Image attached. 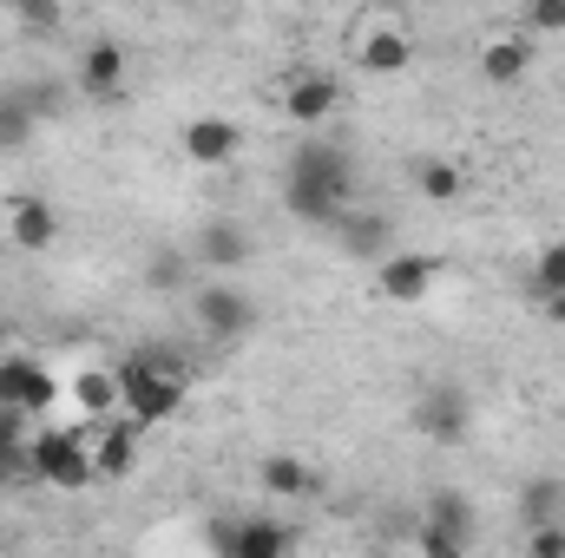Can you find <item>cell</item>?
Instances as JSON below:
<instances>
[{"label": "cell", "mask_w": 565, "mask_h": 558, "mask_svg": "<svg viewBox=\"0 0 565 558\" xmlns=\"http://www.w3.org/2000/svg\"><path fill=\"white\" fill-rule=\"evenodd\" d=\"M60 395H66V388H60L33 355H20V348H13V355H0V401H7V408L46 415V408H60Z\"/></svg>", "instance_id": "obj_10"}, {"label": "cell", "mask_w": 565, "mask_h": 558, "mask_svg": "<svg viewBox=\"0 0 565 558\" xmlns=\"http://www.w3.org/2000/svg\"><path fill=\"white\" fill-rule=\"evenodd\" d=\"M526 33H565V0H526Z\"/></svg>", "instance_id": "obj_28"}, {"label": "cell", "mask_w": 565, "mask_h": 558, "mask_svg": "<svg viewBox=\"0 0 565 558\" xmlns=\"http://www.w3.org/2000/svg\"><path fill=\"white\" fill-rule=\"evenodd\" d=\"M119 375V408L139 420V427H164L184 408V388H191V368L171 355V348H132L126 362H113Z\"/></svg>", "instance_id": "obj_2"}, {"label": "cell", "mask_w": 565, "mask_h": 558, "mask_svg": "<svg viewBox=\"0 0 565 558\" xmlns=\"http://www.w3.org/2000/svg\"><path fill=\"white\" fill-rule=\"evenodd\" d=\"M296 546V533L282 526V519H237L231 533H224V552L231 558H282Z\"/></svg>", "instance_id": "obj_16"}, {"label": "cell", "mask_w": 565, "mask_h": 558, "mask_svg": "<svg viewBox=\"0 0 565 558\" xmlns=\"http://www.w3.org/2000/svg\"><path fill=\"white\" fill-rule=\"evenodd\" d=\"M40 126H46V119L33 112V99H26V86H7V93H0V158H13V151H26Z\"/></svg>", "instance_id": "obj_18"}, {"label": "cell", "mask_w": 565, "mask_h": 558, "mask_svg": "<svg viewBox=\"0 0 565 558\" xmlns=\"http://www.w3.org/2000/svg\"><path fill=\"white\" fill-rule=\"evenodd\" d=\"M427 558H460L467 552V539H454V533H440V526H422V539H415Z\"/></svg>", "instance_id": "obj_29"}, {"label": "cell", "mask_w": 565, "mask_h": 558, "mask_svg": "<svg viewBox=\"0 0 565 558\" xmlns=\"http://www.w3.org/2000/svg\"><path fill=\"white\" fill-rule=\"evenodd\" d=\"M440 257H427V250H388L382 264H375V296L382 302H395V309H415L434 296V282H440Z\"/></svg>", "instance_id": "obj_6"}, {"label": "cell", "mask_w": 565, "mask_h": 558, "mask_svg": "<svg viewBox=\"0 0 565 558\" xmlns=\"http://www.w3.org/2000/svg\"><path fill=\"white\" fill-rule=\"evenodd\" d=\"M7 237H13V250L40 257V250L60 244V211H53L46 197H13V204H7Z\"/></svg>", "instance_id": "obj_14"}, {"label": "cell", "mask_w": 565, "mask_h": 558, "mask_svg": "<svg viewBox=\"0 0 565 558\" xmlns=\"http://www.w3.org/2000/svg\"><path fill=\"white\" fill-rule=\"evenodd\" d=\"M526 558H565V526H559V519L526 526Z\"/></svg>", "instance_id": "obj_27"}, {"label": "cell", "mask_w": 565, "mask_h": 558, "mask_svg": "<svg viewBox=\"0 0 565 558\" xmlns=\"http://www.w3.org/2000/svg\"><path fill=\"white\" fill-rule=\"evenodd\" d=\"M191 264H198V257L171 244V250H158V257L145 264V282H151V289H184V277H191Z\"/></svg>", "instance_id": "obj_25"}, {"label": "cell", "mask_w": 565, "mask_h": 558, "mask_svg": "<svg viewBox=\"0 0 565 558\" xmlns=\"http://www.w3.org/2000/svg\"><path fill=\"white\" fill-rule=\"evenodd\" d=\"M349 204H355V158L335 139H302L282 164V211L296 224L329 230Z\"/></svg>", "instance_id": "obj_1"}, {"label": "cell", "mask_w": 565, "mask_h": 558, "mask_svg": "<svg viewBox=\"0 0 565 558\" xmlns=\"http://www.w3.org/2000/svg\"><path fill=\"white\" fill-rule=\"evenodd\" d=\"M335 106H342L335 73H289V79H282V119H289V126L316 132V126L335 119Z\"/></svg>", "instance_id": "obj_9"}, {"label": "cell", "mask_w": 565, "mask_h": 558, "mask_svg": "<svg viewBox=\"0 0 565 558\" xmlns=\"http://www.w3.org/2000/svg\"><path fill=\"white\" fill-rule=\"evenodd\" d=\"M480 73H487V86H520V79L533 73V40H520V33L487 40V46H480Z\"/></svg>", "instance_id": "obj_17"}, {"label": "cell", "mask_w": 565, "mask_h": 558, "mask_svg": "<svg viewBox=\"0 0 565 558\" xmlns=\"http://www.w3.org/2000/svg\"><path fill=\"white\" fill-rule=\"evenodd\" d=\"M329 237H335V250L349 257V264H382L388 257V244H395V217H382V211H342L335 224H329Z\"/></svg>", "instance_id": "obj_12"}, {"label": "cell", "mask_w": 565, "mask_h": 558, "mask_svg": "<svg viewBox=\"0 0 565 558\" xmlns=\"http://www.w3.org/2000/svg\"><path fill=\"white\" fill-rule=\"evenodd\" d=\"M178 151H184L191 164H204V171H224V164H237L244 132H237V119H224V112H198V119H184Z\"/></svg>", "instance_id": "obj_8"}, {"label": "cell", "mask_w": 565, "mask_h": 558, "mask_svg": "<svg viewBox=\"0 0 565 558\" xmlns=\"http://www.w3.org/2000/svg\"><path fill=\"white\" fill-rule=\"evenodd\" d=\"M139 440H145V427L126 415V408L99 420V433H93V466H99V480H126V473L139 466Z\"/></svg>", "instance_id": "obj_13"}, {"label": "cell", "mask_w": 565, "mask_h": 558, "mask_svg": "<svg viewBox=\"0 0 565 558\" xmlns=\"http://www.w3.org/2000/svg\"><path fill=\"white\" fill-rule=\"evenodd\" d=\"M126 73H132L126 46L119 40H93L79 53V66H73V93L93 99V106H113V99H126Z\"/></svg>", "instance_id": "obj_7"}, {"label": "cell", "mask_w": 565, "mask_h": 558, "mask_svg": "<svg viewBox=\"0 0 565 558\" xmlns=\"http://www.w3.org/2000/svg\"><path fill=\"white\" fill-rule=\"evenodd\" d=\"M66 395H73L79 415H93V420L119 415V375H113V368H79V375L66 382Z\"/></svg>", "instance_id": "obj_20"}, {"label": "cell", "mask_w": 565, "mask_h": 558, "mask_svg": "<svg viewBox=\"0 0 565 558\" xmlns=\"http://www.w3.org/2000/svg\"><path fill=\"white\" fill-rule=\"evenodd\" d=\"M0 546H7V539H0Z\"/></svg>", "instance_id": "obj_32"}, {"label": "cell", "mask_w": 565, "mask_h": 558, "mask_svg": "<svg viewBox=\"0 0 565 558\" xmlns=\"http://www.w3.org/2000/svg\"><path fill=\"white\" fill-rule=\"evenodd\" d=\"M33 480L53 486V493H86L99 480L93 433L86 427H46V433H33Z\"/></svg>", "instance_id": "obj_3"}, {"label": "cell", "mask_w": 565, "mask_h": 558, "mask_svg": "<svg viewBox=\"0 0 565 558\" xmlns=\"http://www.w3.org/2000/svg\"><path fill=\"white\" fill-rule=\"evenodd\" d=\"M257 486H264L270 500H302V493H316V473H309V460H302V453H264Z\"/></svg>", "instance_id": "obj_19"}, {"label": "cell", "mask_w": 565, "mask_h": 558, "mask_svg": "<svg viewBox=\"0 0 565 558\" xmlns=\"http://www.w3.org/2000/svg\"><path fill=\"white\" fill-rule=\"evenodd\" d=\"M520 513H526V526L559 519V513H565V480H559V473H533V480L520 486Z\"/></svg>", "instance_id": "obj_22"}, {"label": "cell", "mask_w": 565, "mask_h": 558, "mask_svg": "<svg viewBox=\"0 0 565 558\" xmlns=\"http://www.w3.org/2000/svg\"><path fill=\"white\" fill-rule=\"evenodd\" d=\"M250 250H257V244H250V230H244V224H231V217H211V224L191 237V257H198L204 270H244V264H250Z\"/></svg>", "instance_id": "obj_15"}, {"label": "cell", "mask_w": 565, "mask_h": 558, "mask_svg": "<svg viewBox=\"0 0 565 558\" xmlns=\"http://www.w3.org/2000/svg\"><path fill=\"white\" fill-rule=\"evenodd\" d=\"M415 433L434 440V447H460L467 433H473V401H467V388H454V382H434L415 395Z\"/></svg>", "instance_id": "obj_5"}, {"label": "cell", "mask_w": 565, "mask_h": 558, "mask_svg": "<svg viewBox=\"0 0 565 558\" xmlns=\"http://www.w3.org/2000/svg\"><path fill=\"white\" fill-rule=\"evenodd\" d=\"M427 526H440V533H454V539H467V546H473V506H467V493L440 486V493L427 500Z\"/></svg>", "instance_id": "obj_23"}, {"label": "cell", "mask_w": 565, "mask_h": 558, "mask_svg": "<svg viewBox=\"0 0 565 558\" xmlns=\"http://www.w3.org/2000/svg\"><path fill=\"white\" fill-rule=\"evenodd\" d=\"M191 315H198V329H204L217 348H244V342L257 335V322H264V315H257V296L231 277L204 282V289L191 296Z\"/></svg>", "instance_id": "obj_4"}, {"label": "cell", "mask_w": 565, "mask_h": 558, "mask_svg": "<svg viewBox=\"0 0 565 558\" xmlns=\"http://www.w3.org/2000/svg\"><path fill=\"white\" fill-rule=\"evenodd\" d=\"M415 191H422L427 204H460L467 197V171L454 158H422L415 164Z\"/></svg>", "instance_id": "obj_21"}, {"label": "cell", "mask_w": 565, "mask_h": 558, "mask_svg": "<svg viewBox=\"0 0 565 558\" xmlns=\"http://www.w3.org/2000/svg\"><path fill=\"white\" fill-rule=\"evenodd\" d=\"M7 13L20 20V33H60V20H66L60 0H7Z\"/></svg>", "instance_id": "obj_26"}, {"label": "cell", "mask_w": 565, "mask_h": 558, "mask_svg": "<svg viewBox=\"0 0 565 558\" xmlns=\"http://www.w3.org/2000/svg\"><path fill=\"white\" fill-rule=\"evenodd\" d=\"M533 296H565V237L540 244V257H533Z\"/></svg>", "instance_id": "obj_24"}, {"label": "cell", "mask_w": 565, "mask_h": 558, "mask_svg": "<svg viewBox=\"0 0 565 558\" xmlns=\"http://www.w3.org/2000/svg\"><path fill=\"white\" fill-rule=\"evenodd\" d=\"M533 302H540V309H546L553 322H565V296H533Z\"/></svg>", "instance_id": "obj_31"}, {"label": "cell", "mask_w": 565, "mask_h": 558, "mask_svg": "<svg viewBox=\"0 0 565 558\" xmlns=\"http://www.w3.org/2000/svg\"><path fill=\"white\" fill-rule=\"evenodd\" d=\"M26 99H33V112H40V119H53V112L66 106V93H60L53 79H33V86H26Z\"/></svg>", "instance_id": "obj_30"}, {"label": "cell", "mask_w": 565, "mask_h": 558, "mask_svg": "<svg viewBox=\"0 0 565 558\" xmlns=\"http://www.w3.org/2000/svg\"><path fill=\"white\" fill-rule=\"evenodd\" d=\"M355 66L375 73V79L408 73V66H415V40H408V26H402V20H375V26H362V33H355Z\"/></svg>", "instance_id": "obj_11"}]
</instances>
